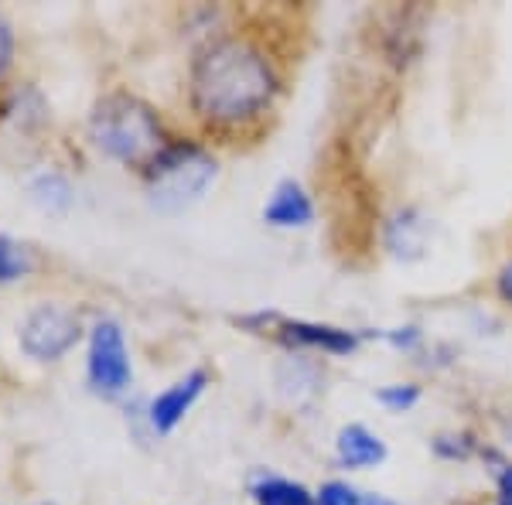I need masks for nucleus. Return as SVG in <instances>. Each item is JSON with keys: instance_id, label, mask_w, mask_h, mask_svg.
I'll return each instance as SVG.
<instances>
[{"instance_id": "obj_7", "label": "nucleus", "mask_w": 512, "mask_h": 505, "mask_svg": "<svg viewBox=\"0 0 512 505\" xmlns=\"http://www.w3.org/2000/svg\"><path fill=\"white\" fill-rule=\"evenodd\" d=\"M263 222L274 229H308L315 222V202L304 192L301 181L284 178L270 192L267 205H263Z\"/></svg>"}, {"instance_id": "obj_1", "label": "nucleus", "mask_w": 512, "mask_h": 505, "mask_svg": "<svg viewBox=\"0 0 512 505\" xmlns=\"http://www.w3.org/2000/svg\"><path fill=\"white\" fill-rule=\"evenodd\" d=\"M277 72L250 38H219L202 48L192 65V110L212 127H246L270 110L277 96Z\"/></svg>"}, {"instance_id": "obj_20", "label": "nucleus", "mask_w": 512, "mask_h": 505, "mask_svg": "<svg viewBox=\"0 0 512 505\" xmlns=\"http://www.w3.org/2000/svg\"><path fill=\"white\" fill-rule=\"evenodd\" d=\"M41 505H52V502H41Z\"/></svg>"}, {"instance_id": "obj_11", "label": "nucleus", "mask_w": 512, "mask_h": 505, "mask_svg": "<svg viewBox=\"0 0 512 505\" xmlns=\"http://www.w3.org/2000/svg\"><path fill=\"white\" fill-rule=\"evenodd\" d=\"M31 202H35L41 212L59 215L72 205V185L62 175H55V171H45V175H38L31 181Z\"/></svg>"}, {"instance_id": "obj_17", "label": "nucleus", "mask_w": 512, "mask_h": 505, "mask_svg": "<svg viewBox=\"0 0 512 505\" xmlns=\"http://www.w3.org/2000/svg\"><path fill=\"white\" fill-rule=\"evenodd\" d=\"M499 505H512V465L499 471Z\"/></svg>"}, {"instance_id": "obj_13", "label": "nucleus", "mask_w": 512, "mask_h": 505, "mask_svg": "<svg viewBox=\"0 0 512 505\" xmlns=\"http://www.w3.org/2000/svg\"><path fill=\"white\" fill-rule=\"evenodd\" d=\"M376 403L390 413H407L420 403V389L414 383H390L376 393Z\"/></svg>"}, {"instance_id": "obj_19", "label": "nucleus", "mask_w": 512, "mask_h": 505, "mask_svg": "<svg viewBox=\"0 0 512 505\" xmlns=\"http://www.w3.org/2000/svg\"><path fill=\"white\" fill-rule=\"evenodd\" d=\"M366 505H396L393 499H386V495H369L366 492Z\"/></svg>"}, {"instance_id": "obj_4", "label": "nucleus", "mask_w": 512, "mask_h": 505, "mask_svg": "<svg viewBox=\"0 0 512 505\" xmlns=\"http://www.w3.org/2000/svg\"><path fill=\"white\" fill-rule=\"evenodd\" d=\"M86 379L93 386V393L106 396V400H120L134 386V359H130L127 335H123L120 321L99 318L89 328Z\"/></svg>"}, {"instance_id": "obj_14", "label": "nucleus", "mask_w": 512, "mask_h": 505, "mask_svg": "<svg viewBox=\"0 0 512 505\" xmlns=\"http://www.w3.org/2000/svg\"><path fill=\"white\" fill-rule=\"evenodd\" d=\"M315 502L318 505H366V492H359V488L342 482V478H332V482H325L318 488Z\"/></svg>"}, {"instance_id": "obj_16", "label": "nucleus", "mask_w": 512, "mask_h": 505, "mask_svg": "<svg viewBox=\"0 0 512 505\" xmlns=\"http://www.w3.org/2000/svg\"><path fill=\"white\" fill-rule=\"evenodd\" d=\"M386 338H390L396 349H414V345L420 342V331H417V328H396V331H390Z\"/></svg>"}, {"instance_id": "obj_12", "label": "nucleus", "mask_w": 512, "mask_h": 505, "mask_svg": "<svg viewBox=\"0 0 512 505\" xmlns=\"http://www.w3.org/2000/svg\"><path fill=\"white\" fill-rule=\"evenodd\" d=\"M35 270V256L24 243L11 236H0V284H18Z\"/></svg>"}, {"instance_id": "obj_2", "label": "nucleus", "mask_w": 512, "mask_h": 505, "mask_svg": "<svg viewBox=\"0 0 512 505\" xmlns=\"http://www.w3.org/2000/svg\"><path fill=\"white\" fill-rule=\"evenodd\" d=\"M89 137L106 157L130 164V168H147L168 147L158 113L130 93L99 99L89 117Z\"/></svg>"}, {"instance_id": "obj_3", "label": "nucleus", "mask_w": 512, "mask_h": 505, "mask_svg": "<svg viewBox=\"0 0 512 505\" xmlns=\"http://www.w3.org/2000/svg\"><path fill=\"white\" fill-rule=\"evenodd\" d=\"M219 175V164L205 147L198 144H168L144 168L147 198L158 212H181L195 205L209 192V185Z\"/></svg>"}, {"instance_id": "obj_10", "label": "nucleus", "mask_w": 512, "mask_h": 505, "mask_svg": "<svg viewBox=\"0 0 512 505\" xmlns=\"http://www.w3.org/2000/svg\"><path fill=\"white\" fill-rule=\"evenodd\" d=\"M250 495L256 505H318L315 495H311L301 482L270 475V471H260V475L253 478Z\"/></svg>"}, {"instance_id": "obj_6", "label": "nucleus", "mask_w": 512, "mask_h": 505, "mask_svg": "<svg viewBox=\"0 0 512 505\" xmlns=\"http://www.w3.org/2000/svg\"><path fill=\"white\" fill-rule=\"evenodd\" d=\"M209 389V372L205 369H192L181 379H175L168 389H161L151 403H147V424L158 437L175 434V427L192 413V407L202 400V393Z\"/></svg>"}, {"instance_id": "obj_8", "label": "nucleus", "mask_w": 512, "mask_h": 505, "mask_svg": "<svg viewBox=\"0 0 512 505\" xmlns=\"http://www.w3.org/2000/svg\"><path fill=\"white\" fill-rule=\"evenodd\" d=\"M335 454H338V465L349 468V471H369L379 468L390 451H386V441L379 434H373L366 424H345L338 430L335 437Z\"/></svg>"}, {"instance_id": "obj_18", "label": "nucleus", "mask_w": 512, "mask_h": 505, "mask_svg": "<svg viewBox=\"0 0 512 505\" xmlns=\"http://www.w3.org/2000/svg\"><path fill=\"white\" fill-rule=\"evenodd\" d=\"M499 294H502V301L512 304V260L499 270Z\"/></svg>"}, {"instance_id": "obj_5", "label": "nucleus", "mask_w": 512, "mask_h": 505, "mask_svg": "<svg viewBox=\"0 0 512 505\" xmlns=\"http://www.w3.org/2000/svg\"><path fill=\"white\" fill-rule=\"evenodd\" d=\"M79 338L82 325L65 304H38L21 325V349L35 362H59Z\"/></svg>"}, {"instance_id": "obj_9", "label": "nucleus", "mask_w": 512, "mask_h": 505, "mask_svg": "<svg viewBox=\"0 0 512 505\" xmlns=\"http://www.w3.org/2000/svg\"><path fill=\"white\" fill-rule=\"evenodd\" d=\"M280 342L297 349H321L328 355H349L359 345V335L335 325H315V321H280Z\"/></svg>"}, {"instance_id": "obj_15", "label": "nucleus", "mask_w": 512, "mask_h": 505, "mask_svg": "<svg viewBox=\"0 0 512 505\" xmlns=\"http://www.w3.org/2000/svg\"><path fill=\"white\" fill-rule=\"evenodd\" d=\"M11 62H14V31H11V24L0 18V79L11 69Z\"/></svg>"}]
</instances>
